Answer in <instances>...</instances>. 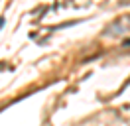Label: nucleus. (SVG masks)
<instances>
[{"mask_svg":"<svg viewBox=\"0 0 130 126\" xmlns=\"http://www.w3.org/2000/svg\"><path fill=\"white\" fill-rule=\"evenodd\" d=\"M130 32V16H120L116 18L108 28H106V36H124Z\"/></svg>","mask_w":130,"mask_h":126,"instance_id":"obj_1","label":"nucleus"},{"mask_svg":"<svg viewBox=\"0 0 130 126\" xmlns=\"http://www.w3.org/2000/svg\"><path fill=\"white\" fill-rule=\"evenodd\" d=\"M124 45H130V39H126V41H124Z\"/></svg>","mask_w":130,"mask_h":126,"instance_id":"obj_2","label":"nucleus"}]
</instances>
